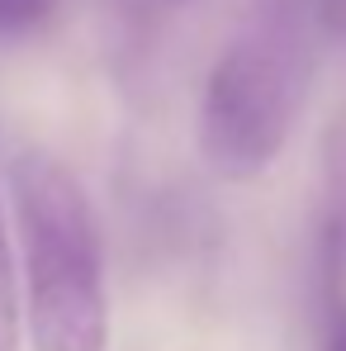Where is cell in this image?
Listing matches in <instances>:
<instances>
[{
  "label": "cell",
  "instance_id": "4",
  "mask_svg": "<svg viewBox=\"0 0 346 351\" xmlns=\"http://www.w3.org/2000/svg\"><path fill=\"white\" fill-rule=\"evenodd\" d=\"M58 0H0V38H19L53 14Z\"/></svg>",
  "mask_w": 346,
  "mask_h": 351
},
{
  "label": "cell",
  "instance_id": "1",
  "mask_svg": "<svg viewBox=\"0 0 346 351\" xmlns=\"http://www.w3.org/2000/svg\"><path fill=\"white\" fill-rule=\"evenodd\" d=\"M10 195L24 242L34 351H105V252L81 180L48 152H19Z\"/></svg>",
  "mask_w": 346,
  "mask_h": 351
},
{
  "label": "cell",
  "instance_id": "3",
  "mask_svg": "<svg viewBox=\"0 0 346 351\" xmlns=\"http://www.w3.org/2000/svg\"><path fill=\"white\" fill-rule=\"evenodd\" d=\"M0 351H19V285H14V252L0 214Z\"/></svg>",
  "mask_w": 346,
  "mask_h": 351
},
{
  "label": "cell",
  "instance_id": "5",
  "mask_svg": "<svg viewBox=\"0 0 346 351\" xmlns=\"http://www.w3.org/2000/svg\"><path fill=\"white\" fill-rule=\"evenodd\" d=\"M328 351H346V299L332 304V337H328Z\"/></svg>",
  "mask_w": 346,
  "mask_h": 351
},
{
  "label": "cell",
  "instance_id": "2",
  "mask_svg": "<svg viewBox=\"0 0 346 351\" xmlns=\"http://www.w3.org/2000/svg\"><path fill=\"white\" fill-rule=\"evenodd\" d=\"M313 71V24L299 0L266 5L219 53L204 105L199 152L228 180L261 176L289 143L304 86Z\"/></svg>",
  "mask_w": 346,
  "mask_h": 351
}]
</instances>
